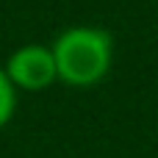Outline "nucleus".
<instances>
[{
  "mask_svg": "<svg viewBox=\"0 0 158 158\" xmlns=\"http://www.w3.org/2000/svg\"><path fill=\"white\" fill-rule=\"evenodd\" d=\"M114 56V39L103 28L75 25L53 42L58 81L69 86H92L106 78Z\"/></svg>",
  "mask_w": 158,
  "mask_h": 158,
  "instance_id": "nucleus-1",
  "label": "nucleus"
},
{
  "mask_svg": "<svg viewBox=\"0 0 158 158\" xmlns=\"http://www.w3.org/2000/svg\"><path fill=\"white\" fill-rule=\"evenodd\" d=\"M3 69L8 75V81H11V86L25 89V92H42L53 81H58L53 47H44V44H22V47H17L8 56Z\"/></svg>",
  "mask_w": 158,
  "mask_h": 158,
  "instance_id": "nucleus-2",
  "label": "nucleus"
},
{
  "mask_svg": "<svg viewBox=\"0 0 158 158\" xmlns=\"http://www.w3.org/2000/svg\"><path fill=\"white\" fill-rule=\"evenodd\" d=\"M14 108H17V89L11 86L6 69L0 67V128L14 117Z\"/></svg>",
  "mask_w": 158,
  "mask_h": 158,
  "instance_id": "nucleus-3",
  "label": "nucleus"
}]
</instances>
